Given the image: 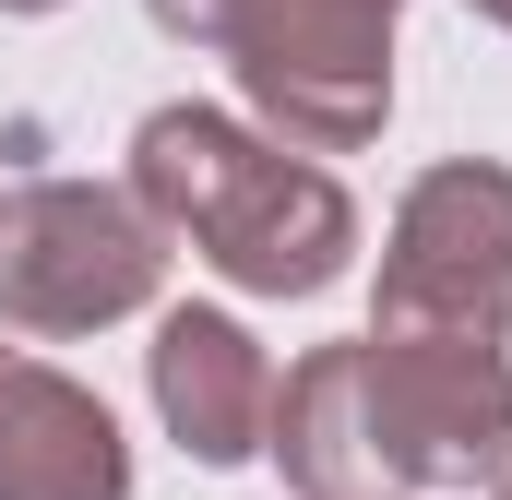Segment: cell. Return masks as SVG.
<instances>
[{"label": "cell", "mask_w": 512, "mask_h": 500, "mask_svg": "<svg viewBox=\"0 0 512 500\" xmlns=\"http://www.w3.org/2000/svg\"><path fill=\"white\" fill-rule=\"evenodd\" d=\"M262 453L298 500H405L512 477V358L489 334H358L274 381Z\"/></svg>", "instance_id": "obj_1"}, {"label": "cell", "mask_w": 512, "mask_h": 500, "mask_svg": "<svg viewBox=\"0 0 512 500\" xmlns=\"http://www.w3.org/2000/svg\"><path fill=\"white\" fill-rule=\"evenodd\" d=\"M131 191L167 239H191L251 298H322L358 250V203L298 143H262L227 108H155L131 131Z\"/></svg>", "instance_id": "obj_2"}, {"label": "cell", "mask_w": 512, "mask_h": 500, "mask_svg": "<svg viewBox=\"0 0 512 500\" xmlns=\"http://www.w3.org/2000/svg\"><path fill=\"white\" fill-rule=\"evenodd\" d=\"M155 286H167V227L143 215V191L24 179L0 203V322L12 334H96V322H131Z\"/></svg>", "instance_id": "obj_3"}, {"label": "cell", "mask_w": 512, "mask_h": 500, "mask_svg": "<svg viewBox=\"0 0 512 500\" xmlns=\"http://www.w3.org/2000/svg\"><path fill=\"white\" fill-rule=\"evenodd\" d=\"M393 12L405 0H239L215 48L239 60V96L274 143L346 155L393 108Z\"/></svg>", "instance_id": "obj_4"}, {"label": "cell", "mask_w": 512, "mask_h": 500, "mask_svg": "<svg viewBox=\"0 0 512 500\" xmlns=\"http://www.w3.org/2000/svg\"><path fill=\"white\" fill-rule=\"evenodd\" d=\"M501 322H512V167L453 155L393 215L370 334H489L501 346Z\"/></svg>", "instance_id": "obj_5"}, {"label": "cell", "mask_w": 512, "mask_h": 500, "mask_svg": "<svg viewBox=\"0 0 512 500\" xmlns=\"http://www.w3.org/2000/svg\"><path fill=\"white\" fill-rule=\"evenodd\" d=\"M143 370H155V417H167V441L191 465H251L262 453V429H274V358L227 310H167L155 346H143Z\"/></svg>", "instance_id": "obj_6"}, {"label": "cell", "mask_w": 512, "mask_h": 500, "mask_svg": "<svg viewBox=\"0 0 512 500\" xmlns=\"http://www.w3.org/2000/svg\"><path fill=\"white\" fill-rule=\"evenodd\" d=\"M0 500H131L120 417L12 346H0Z\"/></svg>", "instance_id": "obj_7"}, {"label": "cell", "mask_w": 512, "mask_h": 500, "mask_svg": "<svg viewBox=\"0 0 512 500\" xmlns=\"http://www.w3.org/2000/svg\"><path fill=\"white\" fill-rule=\"evenodd\" d=\"M143 12H155V24H167V36H191V48H215V36H227V12H239V0H143Z\"/></svg>", "instance_id": "obj_8"}, {"label": "cell", "mask_w": 512, "mask_h": 500, "mask_svg": "<svg viewBox=\"0 0 512 500\" xmlns=\"http://www.w3.org/2000/svg\"><path fill=\"white\" fill-rule=\"evenodd\" d=\"M477 12H489V24H501V36H512V0H477Z\"/></svg>", "instance_id": "obj_9"}, {"label": "cell", "mask_w": 512, "mask_h": 500, "mask_svg": "<svg viewBox=\"0 0 512 500\" xmlns=\"http://www.w3.org/2000/svg\"><path fill=\"white\" fill-rule=\"evenodd\" d=\"M0 12H60V0H0Z\"/></svg>", "instance_id": "obj_10"}, {"label": "cell", "mask_w": 512, "mask_h": 500, "mask_svg": "<svg viewBox=\"0 0 512 500\" xmlns=\"http://www.w3.org/2000/svg\"><path fill=\"white\" fill-rule=\"evenodd\" d=\"M501 500H512V477H501Z\"/></svg>", "instance_id": "obj_11"}]
</instances>
